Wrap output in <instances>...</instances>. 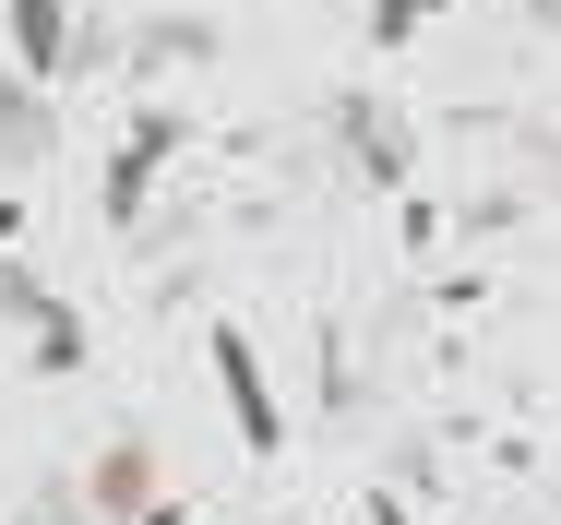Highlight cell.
Segmentation results:
<instances>
[{"mask_svg":"<svg viewBox=\"0 0 561 525\" xmlns=\"http://www.w3.org/2000/svg\"><path fill=\"white\" fill-rule=\"evenodd\" d=\"M431 12H443V0H370V36H382V48H407Z\"/></svg>","mask_w":561,"mask_h":525,"instance_id":"obj_6","label":"cell"},{"mask_svg":"<svg viewBox=\"0 0 561 525\" xmlns=\"http://www.w3.org/2000/svg\"><path fill=\"white\" fill-rule=\"evenodd\" d=\"M0 36H12V72H24V84H72V72H84L72 0H0Z\"/></svg>","mask_w":561,"mask_h":525,"instance_id":"obj_2","label":"cell"},{"mask_svg":"<svg viewBox=\"0 0 561 525\" xmlns=\"http://www.w3.org/2000/svg\"><path fill=\"white\" fill-rule=\"evenodd\" d=\"M168 156H180V119L144 107V119L119 132V156H108V227H144V192L168 180Z\"/></svg>","mask_w":561,"mask_h":525,"instance_id":"obj_3","label":"cell"},{"mask_svg":"<svg viewBox=\"0 0 561 525\" xmlns=\"http://www.w3.org/2000/svg\"><path fill=\"white\" fill-rule=\"evenodd\" d=\"M370 525H419V514H394V490H382V502H370Z\"/></svg>","mask_w":561,"mask_h":525,"instance_id":"obj_7","label":"cell"},{"mask_svg":"<svg viewBox=\"0 0 561 525\" xmlns=\"http://www.w3.org/2000/svg\"><path fill=\"white\" fill-rule=\"evenodd\" d=\"M48 144H60V84L0 72V168L24 180V168H48Z\"/></svg>","mask_w":561,"mask_h":525,"instance_id":"obj_4","label":"cell"},{"mask_svg":"<svg viewBox=\"0 0 561 525\" xmlns=\"http://www.w3.org/2000/svg\"><path fill=\"white\" fill-rule=\"evenodd\" d=\"M84 502H96V514H108V525H131V514H144V502H168V490H156V442H144V430H119L108 454L84 466Z\"/></svg>","mask_w":561,"mask_h":525,"instance_id":"obj_5","label":"cell"},{"mask_svg":"<svg viewBox=\"0 0 561 525\" xmlns=\"http://www.w3.org/2000/svg\"><path fill=\"white\" fill-rule=\"evenodd\" d=\"M204 370H216V407L239 430V454H287V395H275V370H263V346L239 322H204Z\"/></svg>","mask_w":561,"mask_h":525,"instance_id":"obj_1","label":"cell"}]
</instances>
